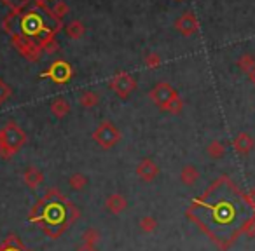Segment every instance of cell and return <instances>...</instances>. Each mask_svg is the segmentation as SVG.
<instances>
[{"label":"cell","mask_w":255,"mask_h":251,"mask_svg":"<svg viewBox=\"0 0 255 251\" xmlns=\"http://www.w3.org/2000/svg\"><path fill=\"white\" fill-rule=\"evenodd\" d=\"M110 87H112L119 96L126 98V96L135 89V79H133L129 74H117L116 77L110 81Z\"/></svg>","instance_id":"52a82bcc"},{"label":"cell","mask_w":255,"mask_h":251,"mask_svg":"<svg viewBox=\"0 0 255 251\" xmlns=\"http://www.w3.org/2000/svg\"><path fill=\"white\" fill-rule=\"evenodd\" d=\"M182 108H184V101L180 99V96H175L163 110H166V112H170V113H180Z\"/></svg>","instance_id":"603a6c76"},{"label":"cell","mask_w":255,"mask_h":251,"mask_svg":"<svg viewBox=\"0 0 255 251\" xmlns=\"http://www.w3.org/2000/svg\"><path fill=\"white\" fill-rule=\"evenodd\" d=\"M9 96H11V89H9L7 84H5V82L0 79V105H2V103H4L5 99L9 98Z\"/></svg>","instance_id":"d4e9b609"},{"label":"cell","mask_w":255,"mask_h":251,"mask_svg":"<svg viewBox=\"0 0 255 251\" xmlns=\"http://www.w3.org/2000/svg\"><path fill=\"white\" fill-rule=\"evenodd\" d=\"M199 171H198V167H194V166H185L184 169L180 171V181L184 185H187V187H191V185H194L196 181L199 180Z\"/></svg>","instance_id":"5bb4252c"},{"label":"cell","mask_w":255,"mask_h":251,"mask_svg":"<svg viewBox=\"0 0 255 251\" xmlns=\"http://www.w3.org/2000/svg\"><path fill=\"white\" fill-rule=\"evenodd\" d=\"M105 208H107V211L112 213V215H121V213L128 208V201L123 194H110L109 197L105 199Z\"/></svg>","instance_id":"30bf717a"},{"label":"cell","mask_w":255,"mask_h":251,"mask_svg":"<svg viewBox=\"0 0 255 251\" xmlns=\"http://www.w3.org/2000/svg\"><path fill=\"white\" fill-rule=\"evenodd\" d=\"M136 176L142 178L143 181H152L159 176V166L152 159H143L136 166Z\"/></svg>","instance_id":"9c48e42d"},{"label":"cell","mask_w":255,"mask_h":251,"mask_svg":"<svg viewBox=\"0 0 255 251\" xmlns=\"http://www.w3.org/2000/svg\"><path fill=\"white\" fill-rule=\"evenodd\" d=\"M82 33H84V26H82L81 21H72L70 25H68V28H67L68 37H72V39H79V37H82Z\"/></svg>","instance_id":"7402d4cb"},{"label":"cell","mask_w":255,"mask_h":251,"mask_svg":"<svg viewBox=\"0 0 255 251\" xmlns=\"http://www.w3.org/2000/svg\"><path fill=\"white\" fill-rule=\"evenodd\" d=\"M175 96H178V92L175 91L170 84H166V82H159V84L150 91V99H152L159 108H164Z\"/></svg>","instance_id":"277c9868"},{"label":"cell","mask_w":255,"mask_h":251,"mask_svg":"<svg viewBox=\"0 0 255 251\" xmlns=\"http://www.w3.org/2000/svg\"><path fill=\"white\" fill-rule=\"evenodd\" d=\"M254 145H255L254 138H252L248 133H240L233 142L234 150H236L240 156H247V154H250V150L254 149Z\"/></svg>","instance_id":"7c38bea8"},{"label":"cell","mask_w":255,"mask_h":251,"mask_svg":"<svg viewBox=\"0 0 255 251\" xmlns=\"http://www.w3.org/2000/svg\"><path fill=\"white\" fill-rule=\"evenodd\" d=\"M44 21L37 12H28L26 16H23L21 19V30L25 35H39L40 32H44Z\"/></svg>","instance_id":"ba28073f"},{"label":"cell","mask_w":255,"mask_h":251,"mask_svg":"<svg viewBox=\"0 0 255 251\" xmlns=\"http://www.w3.org/2000/svg\"><path fill=\"white\" fill-rule=\"evenodd\" d=\"M138 227L143 230L145 234H150V232H154V230L157 229V220L154 218V216H142L140 218V222H138Z\"/></svg>","instance_id":"ac0fdd59"},{"label":"cell","mask_w":255,"mask_h":251,"mask_svg":"<svg viewBox=\"0 0 255 251\" xmlns=\"http://www.w3.org/2000/svg\"><path fill=\"white\" fill-rule=\"evenodd\" d=\"M26 143V135L18 124H7L0 129V157L9 159Z\"/></svg>","instance_id":"6da1fadb"},{"label":"cell","mask_w":255,"mask_h":251,"mask_svg":"<svg viewBox=\"0 0 255 251\" xmlns=\"http://www.w3.org/2000/svg\"><path fill=\"white\" fill-rule=\"evenodd\" d=\"M68 185H70L74 190H82V188L88 185V178L82 173H74L70 178H68Z\"/></svg>","instance_id":"d6986e66"},{"label":"cell","mask_w":255,"mask_h":251,"mask_svg":"<svg viewBox=\"0 0 255 251\" xmlns=\"http://www.w3.org/2000/svg\"><path fill=\"white\" fill-rule=\"evenodd\" d=\"M42 77H49L56 84H65L72 77V67L65 61H54L49 67V70L42 74Z\"/></svg>","instance_id":"5b68a950"},{"label":"cell","mask_w":255,"mask_h":251,"mask_svg":"<svg viewBox=\"0 0 255 251\" xmlns=\"http://www.w3.org/2000/svg\"><path fill=\"white\" fill-rule=\"evenodd\" d=\"M67 11H68V9H67V5H65V4H58L56 7H54V14H56L58 18H61L63 14H67Z\"/></svg>","instance_id":"4316f807"},{"label":"cell","mask_w":255,"mask_h":251,"mask_svg":"<svg viewBox=\"0 0 255 251\" xmlns=\"http://www.w3.org/2000/svg\"><path fill=\"white\" fill-rule=\"evenodd\" d=\"M68 208L72 209V206H70V202H67V201H65L63 204H60V202H51V204L44 209V215H42L44 222H46V223H44V230L47 229V225L58 227L60 223H63ZM63 225L68 227L67 223H63Z\"/></svg>","instance_id":"3957f363"},{"label":"cell","mask_w":255,"mask_h":251,"mask_svg":"<svg viewBox=\"0 0 255 251\" xmlns=\"http://www.w3.org/2000/svg\"><path fill=\"white\" fill-rule=\"evenodd\" d=\"M206 152H208V156L213 157V159H220V157H224V154H226V147H224L219 140H215V142H212L208 145Z\"/></svg>","instance_id":"ffe728a7"},{"label":"cell","mask_w":255,"mask_h":251,"mask_svg":"<svg viewBox=\"0 0 255 251\" xmlns=\"http://www.w3.org/2000/svg\"><path fill=\"white\" fill-rule=\"evenodd\" d=\"M51 112H53V115L54 117H65L68 112H70V103L67 101V99H63V98H60V99H56V101L51 105Z\"/></svg>","instance_id":"2e32d148"},{"label":"cell","mask_w":255,"mask_h":251,"mask_svg":"<svg viewBox=\"0 0 255 251\" xmlns=\"http://www.w3.org/2000/svg\"><path fill=\"white\" fill-rule=\"evenodd\" d=\"M79 103H81L84 108H93L95 105H98V94L93 91H84L79 96Z\"/></svg>","instance_id":"e0dca14e"},{"label":"cell","mask_w":255,"mask_h":251,"mask_svg":"<svg viewBox=\"0 0 255 251\" xmlns=\"http://www.w3.org/2000/svg\"><path fill=\"white\" fill-rule=\"evenodd\" d=\"M213 220L217 223H229L233 225L234 218H236V213H234V206L227 201H219L215 206H213Z\"/></svg>","instance_id":"8992f818"},{"label":"cell","mask_w":255,"mask_h":251,"mask_svg":"<svg viewBox=\"0 0 255 251\" xmlns=\"http://www.w3.org/2000/svg\"><path fill=\"white\" fill-rule=\"evenodd\" d=\"M248 79H250V82L255 85V67L252 68V72H250V74H248Z\"/></svg>","instance_id":"f1b7e54d"},{"label":"cell","mask_w":255,"mask_h":251,"mask_svg":"<svg viewBox=\"0 0 255 251\" xmlns=\"http://www.w3.org/2000/svg\"><path fill=\"white\" fill-rule=\"evenodd\" d=\"M23 181H25V185L28 188H32V190H37V188L40 187V183L44 181L42 171L37 169L35 166H30L28 169L23 173Z\"/></svg>","instance_id":"4fadbf2b"},{"label":"cell","mask_w":255,"mask_h":251,"mask_svg":"<svg viewBox=\"0 0 255 251\" xmlns=\"http://www.w3.org/2000/svg\"><path fill=\"white\" fill-rule=\"evenodd\" d=\"M5 2H9L11 5H16L18 2H25V0H5Z\"/></svg>","instance_id":"f546056e"},{"label":"cell","mask_w":255,"mask_h":251,"mask_svg":"<svg viewBox=\"0 0 255 251\" xmlns=\"http://www.w3.org/2000/svg\"><path fill=\"white\" fill-rule=\"evenodd\" d=\"M93 140H95L102 149H112V147H116L117 143H119L121 133L112 122H103V124H100L98 128H96V131L93 133Z\"/></svg>","instance_id":"7a4b0ae2"},{"label":"cell","mask_w":255,"mask_h":251,"mask_svg":"<svg viewBox=\"0 0 255 251\" xmlns=\"http://www.w3.org/2000/svg\"><path fill=\"white\" fill-rule=\"evenodd\" d=\"M100 239H102V234H100V230H96L95 227L86 229L81 236L82 244H88V246H96V244L100 243Z\"/></svg>","instance_id":"9a60e30c"},{"label":"cell","mask_w":255,"mask_h":251,"mask_svg":"<svg viewBox=\"0 0 255 251\" xmlns=\"http://www.w3.org/2000/svg\"><path fill=\"white\" fill-rule=\"evenodd\" d=\"M75 251H98V250H96V246H88V244H81V246H79Z\"/></svg>","instance_id":"83f0119b"},{"label":"cell","mask_w":255,"mask_h":251,"mask_svg":"<svg viewBox=\"0 0 255 251\" xmlns=\"http://www.w3.org/2000/svg\"><path fill=\"white\" fill-rule=\"evenodd\" d=\"M177 30L184 35H192L198 30V19L192 12H185L180 19L177 21Z\"/></svg>","instance_id":"8fae6325"},{"label":"cell","mask_w":255,"mask_h":251,"mask_svg":"<svg viewBox=\"0 0 255 251\" xmlns=\"http://www.w3.org/2000/svg\"><path fill=\"white\" fill-rule=\"evenodd\" d=\"M238 67H240L241 70L245 72V74H250L252 68L255 67V60L250 56V54H243V56L238 60Z\"/></svg>","instance_id":"44dd1931"},{"label":"cell","mask_w":255,"mask_h":251,"mask_svg":"<svg viewBox=\"0 0 255 251\" xmlns=\"http://www.w3.org/2000/svg\"><path fill=\"white\" fill-rule=\"evenodd\" d=\"M243 234L247 237H255V218H250L247 223H243Z\"/></svg>","instance_id":"cb8c5ba5"},{"label":"cell","mask_w":255,"mask_h":251,"mask_svg":"<svg viewBox=\"0 0 255 251\" xmlns=\"http://www.w3.org/2000/svg\"><path fill=\"white\" fill-rule=\"evenodd\" d=\"M159 63H161V60H159V56H157V54H149V56H147V60H145L147 67H152V68L159 67Z\"/></svg>","instance_id":"484cf974"}]
</instances>
